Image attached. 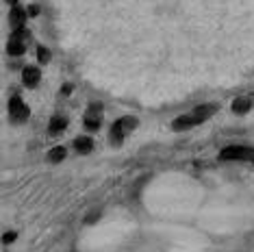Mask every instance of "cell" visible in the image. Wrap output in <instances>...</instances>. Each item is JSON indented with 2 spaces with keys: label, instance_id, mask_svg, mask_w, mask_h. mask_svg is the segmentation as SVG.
Segmentation results:
<instances>
[{
  "label": "cell",
  "instance_id": "cell-11",
  "mask_svg": "<svg viewBox=\"0 0 254 252\" xmlns=\"http://www.w3.org/2000/svg\"><path fill=\"white\" fill-rule=\"evenodd\" d=\"M248 109H250V100H248V98H237L233 102V111L235 113H246Z\"/></svg>",
  "mask_w": 254,
  "mask_h": 252
},
{
  "label": "cell",
  "instance_id": "cell-8",
  "mask_svg": "<svg viewBox=\"0 0 254 252\" xmlns=\"http://www.w3.org/2000/svg\"><path fill=\"white\" fill-rule=\"evenodd\" d=\"M124 133H126L124 120H120V122H115L113 128H111V141H113V144H120V141H122V137H124Z\"/></svg>",
  "mask_w": 254,
  "mask_h": 252
},
{
  "label": "cell",
  "instance_id": "cell-3",
  "mask_svg": "<svg viewBox=\"0 0 254 252\" xmlns=\"http://www.w3.org/2000/svg\"><path fill=\"white\" fill-rule=\"evenodd\" d=\"M100 124H102V107L91 105L87 116H85V126H87L89 130H96V128H100Z\"/></svg>",
  "mask_w": 254,
  "mask_h": 252
},
{
  "label": "cell",
  "instance_id": "cell-15",
  "mask_svg": "<svg viewBox=\"0 0 254 252\" xmlns=\"http://www.w3.org/2000/svg\"><path fill=\"white\" fill-rule=\"evenodd\" d=\"M13 239H15V233H7V235H4V244H11Z\"/></svg>",
  "mask_w": 254,
  "mask_h": 252
},
{
  "label": "cell",
  "instance_id": "cell-16",
  "mask_svg": "<svg viewBox=\"0 0 254 252\" xmlns=\"http://www.w3.org/2000/svg\"><path fill=\"white\" fill-rule=\"evenodd\" d=\"M7 2H13V4H15V2H18V0H7Z\"/></svg>",
  "mask_w": 254,
  "mask_h": 252
},
{
  "label": "cell",
  "instance_id": "cell-13",
  "mask_svg": "<svg viewBox=\"0 0 254 252\" xmlns=\"http://www.w3.org/2000/svg\"><path fill=\"white\" fill-rule=\"evenodd\" d=\"M37 59H39V63H48L50 61V50L44 48V46H39L37 48Z\"/></svg>",
  "mask_w": 254,
  "mask_h": 252
},
{
  "label": "cell",
  "instance_id": "cell-14",
  "mask_svg": "<svg viewBox=\"0 0 254 252\" xmlns=\"http://www.w3.org/2000/svg\"><path fill=\"white\" fill-rule=\"evenodd\" d=\"M26 13L31 15V18H35V15L39 13V7H37V4H31V7H28V11H26Z\"/></svg>",
  "mask_w": 254,
  "mask_h": 252
},
{
  "label": "cell",
  "instance_id": "cell-7",
  "mask_svg": "<svg viewBox=\"0 0 254 252\" xmlns=\"http://www.w3.org/2000/svg\"><path fill=\"white\" fill-rule=\"evenodd\" d=\"M26 15H28V13H24L22 9L13 7V11H11V26H13V31H20V28H24Z\"/></svg>",
  "mask_w": 254,
  "mask_h": 252
},
{
  "label": "cell",
  "instance_id": "cell-5",
  "mask_svg": "<svg viewBox=\"0 0 254 252\" xmlns=\"http://www.w3.org/2000/svg\"><path fill=\"white\" fill-rule=\"evenodd\" d=\"M24 28H20V31L13 33V37H11L9 42V55H22L24 53Z\"/></svg>",
  "mask_w": 254,
  "mask_h": 252
},
{
  "label": "cell",
  "instance_id": "cell-1",
  "mask_svg": "<svg viewBox=\"0 0 254 252\" xmlns=\"http://www.w3.org/2000/svg\"><path fill=\"white\" fill-rule=\"evenodd\" d=\"M219 159L224 161H233V159H254V150L246 146H230L219 152Z\"/></svg>",
  "mask_w": 254,
  "mask_h": 252
},
{
  "label": "cell",
  "instance_id": "cell-10",
  "mask_svg": "<svg viewBox=\"0 0 254 252\" xmlns=\"http://www.w3.org/2000/svg\"><path fill=\"white\" fill-rule=\"evenodd\" d=\"M74 148H76L78 152H91V148H94V141H91L89 137H78V139L74 141Z\"/></svg>",
  "mask_w": 254,
  "mask_h": 252
},
{
  "label": "cell",
  "instance_id": "cell-12",
  "mask_svg": "<svg viewBox=\"0 0 254 252\" xmlns=\"http://www.w3.org/2000/svg\"><path fill=\"white\" fill-rule=\"evenodd\" d=\"M63 157H65V148H63V146L53 148V150H50V154H48V159H50L53 163H59Z\"/></svg>",
  "mask_w": 254,
  "mask_h": 252
},
{
  "label": "cell",
  "instance_id": "cell-17",
  "mask_svg": "<svg viewBox=\"0 0 254 252\" xmlns=\"http://www.w3.org/2000/svg\"><path fill=\"white\" fill-rule=\"evenodd\" d=\"M252 161H254V159H252Z\"/></svg>",
  "mask_w": 254,
  "mask_h": 252
},
{
  "label": "cell",
  "instance_id": "cell-6",
  "mask_svg": "<svg viewBox=\"0 0 254 252\" xmlns=\"http://www.w3.org/2000/svg\"><path fill=\"white\" fill-rule=\"evenodd\" d=\"M39 78H42V74H39V70L37 67H33V65L24 67V72H22V81H24L26 87H37Z\"/></svg>",
  "mask_w": 254,
  "mask_h": 252
},
{
  "label": "cell",
  "instance_id": "cell-2",
  "mask_svg": "<svg viewBox=\"0 0 254 252\" xmlns=\"http://www.w3.org/2000/svg\"><path fill=\"white\" fill-rule=\"evenodd\" d=\"M9 113H11V118L15 120V122H24V120L28 118V107L22 102L20 96H13L9 102Z\"/></svg>",
  "mask_w": 254,
  "mask_h": 252
},
{
  "label": "cell",
  "instance_id": "cell-9",
  "mask_svg": "<svg viewBox=\"0 0 254 252\" xmlns=\"http://www.w3.org/2000/svg\"><path fill=\"white\" fill-rule=\"evenodd\" d=\"M65 126H67V118L55 116L53 120H50V133H53V135L61 133V130H65Z\"/></svg>",
  "mask_w": 254,
  "mask_h": 252
},
{
  "label": "cell",
  "instance_id": "cell-4",
  "mask_svg": "<svg viewBox=\"0 0 254 252\" xmlns=\"http://www.w3.org/2000/svg\"><path fill=\"white\" fill-rule=\"evenodd\" d=\"M202 122V118L198 116V113H189V116H181V118H176L174 120V130H185V128H191V126H195V124H200Z\"/></svg>",
  "mask_w": 254,
  "mask_h": 252
}]
</instances>
